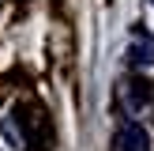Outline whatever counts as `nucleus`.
Listing matches in <instances>:
<instances>
[{
    "mask_svg": "<svg viewBox=\"0 0 154 151\" xmlns=\"http://www.w3.org/2000/svg\"><path fill=\"white\" fill-rule=\"evenodd\" d=\"M113 151H147V132L135 121L120 125V132L113 136Z\"/></svg>",
    "mask_w": 154,
    "mask_h": 151,
    "instance_id": "f257e3e1",
    "label": "nucleus"
}]
</instances>
